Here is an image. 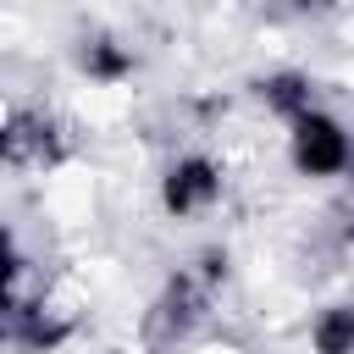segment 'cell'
Wrapping results in <instances>:
<instances>
[{"label": "cell", "mask_w": 354, "mask_h": 354, "mask_svg": "<svg viewBox=\"0 0 354 354\" xmlns=\"http://www.w3.org/2000/svg\"><path fill=\"white\" fill-rule=\"evenodd\" d=\"M210 293H216V282H205L194 266H183V271L155 293V304H149L144 321H138L144 348H149V354H171V348H183V343L205 326V315H210Z\"/></svg>", "instance_id": "obj_1"}, {"label": "cell", "mask_w": 354, "mask_h": 354, "mask_svg": "<svg viewBox=\"0 0 354 354\" xmlns=\"http://www.w3.org/2000/svg\"><path fill=\"white\" fill-rule=\"evenodd\" d=\"M288 160L299 177H343L354 166V138L337 116L326 111H304L299 122H288Z\"/></svg>", "instance_id": "obj_2"}, {"label": "cell", "mask_w": 354, "mask_h": 354, "mask_svg": "<svg viewBox=\"0 0 354 354\" xmlns=\"http://www.w3.org/2000/svg\"><path fill=\"white\" fill-rule=\"evenodd\" d=\"M6 166L11 171H50L66 160V133L50 111H33V105H11L6 111Z\"/></svg>", "instance_id": "obj_3"}, {"label": "cell", "mask_w": 354, "mask_h": 354, "mask_svg": "<svg viewBox=\"0 0 354 354\" xmlns=\"http://www.w3.org/2000/svg\"><path fill=\"white\" fill-rule=\"evenodd\" d=\"M221 199V166L210 155H177L160 177V205L166 216L188 221V216H205L210 205Z\"/></svg>", "instance_id": "obj_4"}, {"label": "cell", "mask_w": 354, "mask_h": 354, "mask_svg": "<svg viewBox=\"0 0 354 354\" xmlns=\"http://www.w3.org/2000/svg\"><path fill=\"white\" fill-rule=\"evenodd\" d=\"M6 337L22 354H50V348H61L72 337V321L55 304H44V299H33V304L17 299V304H6Z\"/></svg>", "instance_id": "obj_5"}, {"label": "cell", "mask_w": 354, "mask_h": 354, "mask_svg": "<svg viewBox=\"0 0 354 354\" xmlns=\"http://www.w3.org/2000/svg\"><path fill=\"white\" fill-rule=\"evenodd\" d=\"M254 94H260V105L277 111L282 122H299L304 111H315V88H310L304 72H271V77L254 83Z\"/></svg>", "instance_id": "obj_6"}, {"label": "cell", "mask_w": 354, "mask_h": 354, "mask_svg": "<svg viewBox=\"0 0 354 354\" xmlns=\"http://www.w3.org/2000/svg\"><path fill=\"white\" fill-rule=\"evenodd\" d=\"M133 66H138V61H133V50H127L122 39H105V33H100V39L83 44V72H88L94 83H122V77H133Z\"/></svg>", "instance_id": "obj_7"}, {"label": "cell", "mask_w": 354, "mask_h": 354, "mask_svg": "<svg viewBox=\"0 0 354 354\" xmlns=\"http://www.w3.org/2000/svg\"><path fill=\"white\" fill-rule=\"evenodd\" d=\"M310 343H315V354H354V304L321 310L310 326Z\"/></svg>", "instance_id": "obj_8"}, {"label": "cell", "mask_w": 354, "mask_h": 354, "mask_svg": "<svg viewBox=\"0 0 354 354\" xmlns=\"http://www.w3.org/2000/svg\"><path fill=\"white\" fill-rule=\"evenodd\" d=\"M271 6H293V11H326V6H337V0H271Z\"/></svg>", "instance_id": "obj_9"}, {"label": "cell", "mask_w": 354, "mask_h": 354, "mask_svg": "<svg viewBox=\"0 0 354 354\" xmlns=\"http://www.w3.org/2000/svg\"><path fill=\"white\" fill-rule=\"evenodd\" d=\"M348 171H354V166H348ZM348 216H354V205H348Z\"/></svg>", "instance_id": "obj_10"}]
</instances>
